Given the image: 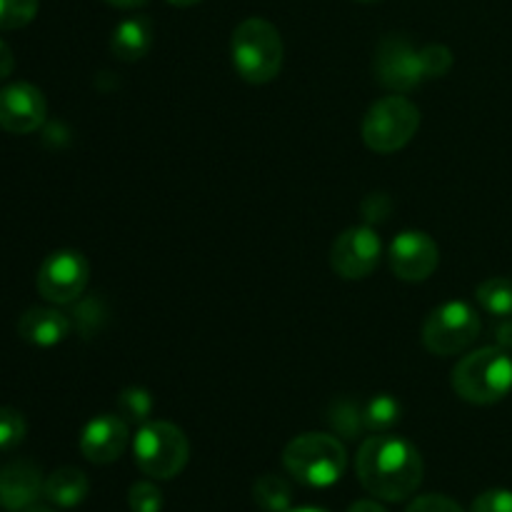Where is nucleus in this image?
<instances>
[{
  "label": "nucleus",
  "instance_id": "nucleus-2",
  "mask_svg": "<svg viewBox=\"0 0 512 512\" xmlns=\"http://www.w3.org/2000/svg\"><path fill=\"white\" fill-rule=\"evenodd\" d=\"M283 38L280 30L265 18H248L233 30L230 55L235 73L250 85H265L275 80L283 68Z\"/></svg>",
  "mask_w": 512,
  "mask_h": 512
},
{
  "label": "nucleus",
  "instance_id": "nucleus-20",
  "mask_svg": "<svg viewBox=\"0 0 512 512\" xmlns=\"http://www.w3.org/2000/svg\"><path fill=\"white\" fill-rule=\"evenodd\" d=\"M480 308L495 318H512V280L510 278H488L475 290Z\"/></svg>",
  "mask_w": 512,
  "mask_h": 512
},
{
  "label": "nucleus",
  "instance_id": "nucleus-23",
  "mask_svg": "<svg viewBox=\"0 0 512 512\" xmlns=\"http://www.w3.org/2000/svg\"><path fill=\"white\" fill-rule=\"evenodd\" d=\"M38 0H0V30H18L33 23Z\"/></svg>",
  "mask_w": 512,
  "mask_h": 512
},
{
  "label": "nucleus",
  "instance_id": "nucleus-35",
  "mask_svg": "<svg viewBox=\"0 0 512 512\" xmlns=\"http://www.w3.org/2000/svg\"><path fill=\"white\" fill-rule=\"evenodd\" d=\"M25 512H55V510H53V508H45V505H38V503H35L33 508H28Z\"/></svg>",
  "mask_w": 512,
  "mask_h": 512
},
{
  "label": "nucleus",
  "instance_id": "nucleus-31",
  "mask_svg": "<svg viewBox=\"0 0 512 512\" xmlns=\"http://www.w3.org/2000/svg\"><path fill=\"white\" fill-rule=\"evenodd\" d=\"M495 340H498L500 348L512 350V318H505V323L495 328Z\"/></svg>",
  "mask_w": 512,
  "mask_h": 512
},
{
  "label": "nucleus",
  "instance_id": "nucleus-16",
  "mask_svg": "<svg viewBox=\"0 0 512 512\" xmlns=\"http://www.w3.org/2000/svg\"><path fill=\"white\" fill-rule=\"evenodd\" d=\"M153 48V23L143 15L125 18L110 38V53L123 63H138Z\"/></svg>",
  "mask_w": 512,
  "mask_h": 512
},
{
  "label": "nucleus",
  "instance_id": "nucleus-17",
  "mask_svg": "<svg viewBox=\"0 0 512 512\" xmlns=\"http://www.w3.org/2000/svg\"><path fill=\"white\" fill-rule=\"evenodd\" d=\"M90 493L88 475L78 468H58L45 478L43 495L50 505L58 508H78Z\"/></svg>",
  "mask_w": 512,
  "mask_h": 512
},
{
  "label": "nucleus",
  "instance_id": "nucleus-18",
  "mask_svg": "<svg viewBox=\"0 0 512 512\" xmlns=\"http://www.w3.org/2000/svg\"><path fill=\"white\" fill-rule=\"evenodd\" d=\"M363 423L373 435L390 433L400 423V403L388 393L373 395L363 403Z\"/></svg>",
  "mask_w": 512,
  "mask_h": 512
},
{
  "label": "nucleus",
  "instance_id": "nucleus-37",
  "mask_svg": "<svg viewBox=\"0 0 512 512\" xmlns=\"http://www.w3.org/2000/svg\"><path fill=\"white\" fill-rule=\"evenodd\" d=\"M358 3H378V0H358Z\"/></svg>",
  "mask_w": 512,
  "mask_h": 512
},
{
  "label": "nucleus",
  "instance_id": "nucleus-4",
  "mask_svg": "<svg viewBox=\"0 0 512 512\" xmlns=\"http://www.w3.org/2000/svg\"><path fill=\"white\" fill-rule=\"evenodd\" d=\"M283 465L298 483L308 488H330L343 478L348 453L335 435L305 433L285 445Z\"/></svg>",
  "mask_w": 512,
  "mask_h": 512
},
{
  "label": "nucleus",
  "instance_id": "nucleus-5",
  "mask_svg": "<svg viewBox=\"0 0 512 512\" xmlns=\"http://www.w3.org/2000/svg\"><path fill=\"white\" fill-rule=\"evenodd\" d=\"M138 468L153 480H170L188 465L190 445L183 430L168 420H150L140 425L133 440Z\"/></svg>",
  "mask_w": 512,
  "mask_h": 512
},
{
  "label": "nucleus",
  "instance_id": "nucleus-13",
  "mask_svg": "<svg viewBox=\"0 0 512 512\" xmlns=\"http://www.w3.org/2000/svg\"><path fill=\"white\" fill-rule=\"evenodd\" d=\"M130 430L120 415H98L90 420L80 435V453L93 465H110L125 453Z\"/></svg>",
  "mask_w": 512,
  "mask_h": 512
},
{
  "label": "nucleus",
  "instance_id": "nucleus-32",
  "mask_svg": "<svg viewBox=\"0 0 512 512\" xmlns=\"http://www.w3.org/2000/svg\"><path fill=\"white\" fill-rule=\"evenodd\" d=\"M348 512H388L383 505H378L375 500H358L348 508Z\"/></svg>",
  "mask_w": 512,
  "mask_h": 512
},
{
  "label": "nucleus",
  "instance_id": "nucleus-8",
  "mask_svg": "<svg viewBox=\"0 0 512 512\" xmlns=\"http://www.w3.org/2000/svg\"><path fill=\"white\" fill-rule=\"evenodd\" d=\"M373 73L375 80L393 93H408L425 80L420 50L410 43V38L398 33L385 35L378 43Z\"/></svg>",
  "mask_w": 512,
  "mask_h": 512
},
{
  "label": "nucleus",
  "instance_id": "nucleus-11",
  "mask_svg": "<svg viewBox=\"0 0 512 512\" xmlns=\"http://www.w3.org/2000/svg\"><path fill=\"white\" fill-rule=\"evenodd\" d=\"M390 270L405 283H423L438 270L440 248L423 230H405L390 243Z\"/></svg>",
  "mask_w": 512,
  "mask_h": 512
},
{
  "label": "nucleus",
  "instance_id": "nucleus-29",
  "mask_svg": "<svg viewBox=\"0 0 512 512\" xmlns=\"http://www.w3.org/2000/svg\"><path fill=\"white\" fill-rule=\"evenodd\" d=\"M405 512H465L455 500L445 498V495H420L408 505Z\"/></svg>",
  "mask_w": 512,
  "mask_h": 512
},
{
  "label": "nucleus",
  "instance_id": "nucleus-10",
  "mask_svg": "<svg viewBox=\"0 0 512 512\" xmlns=\"http://www.w3.org/2000/svg\"><path fill=\"white\" fill-rule=\"evenodd\" d=\"M383 243L370 225L348 228L330 248V265L345 280H363L378 268Z\"/></svg>",
  "mask_w": 512,
  "mask_h": 512
},
{
  "label": "nucleus",
  "instance_id": "nucleus-33",
  "mask_svg": "<svg viewBox=\"0 0 512 512\" xmlns=\"http://www.w3.org/2000/svg\"><path fill=\"white\" fill-rule=\"evenodd\" d=\"M103 3L113 5V8H120V10H135L140 8V5L148 3V0H103Z\"/></svg>",
  "mask_w": 512,
  "mask_h": 512
},
{
  "label": "nucleus",
  "instance_id": "nucleus-27",
  "mask_svg": "<svg viewBox=\"0 0 512 512\" xmlns=\"http://www.w3.org/2000/svg\"><path fill=\"white\" fill-rule=\"evenodd\" d=\"M470 512H512V493L503 488L485 490L483 495L475 498Z\"/></svg>",
  "mask_w": 512,
  "mask_h": 512
},
{
  "label": "nucleus",
  "instance_id": "nucleus-3",
  "mask_svg": "<svg viewBox=\"0 0 512 512\" xmlns=\"http://www.w3.org/2000/svg\"><path fill=\"white\" fill-rule=\"evenodd\" d=\"M453 390L473 405H495L512 390V358L505 348H480L453 370Z\"/></svg>",
  "mask_w": 512,
  "mask_h": 512
},
{
  "label": "nucleus",
  "instance_id": "nucleus-24",
  "mask_svg": "<svg viewBox=\"0 0 512 512\" xmlns=\"http://www.w3.org/2000/svg\"><path fill=\"white\" fill-rule=\"evenodd\" d=\"M28 433V423L15 408H0V450L18 448Z\"/></svg>",
  "mask_w": 512,
  "mask_h": 512
},
{
  "label": "nucleus",
  "instance_id": "nucleus-12",
  "mask_svg": "<svg viewBox=\"0 0 512 512\" xmlns=\"http://www.w3.org/2000/svg\"><path fill=\"white\" fill-rule=\"evenodd\" d=\"M48 103L30 83H10L0 90V128L13 135L35 133L45 123Z\"/></svg>",
  "mask_w": 512,
  "mask_h": 512
},
{
  "label": "nucleus",
  "instance_id": "nucleus-15",
  "mask_svg": "<svg viewBox=\"0 0 512 512\" xmlns=\"http://www.w3.org/2000/svg\"><path fill=\"white\" fill-rule=\"evenodd\" d=\"M18 335L38 348H53L70 335V320L60 310L30 308L20 315Z\"/></svg>",
  "mask_w": 512,
  "mask_h": 512
},
{
  "label": "nucleus",
  "instance_id": "nucleus-22",
  "mask_svg": "<svg viewBox=\"0 0 512 512\" xmlns=\"http://www.w3.org/2000/svg\"><path fill=\"white\" fill-rule=\"evenodd\" d=\"M118 413L125 423H148L153 413V395L145 388H128L118 395Z\"/></svg>",
  "mask_w": 512,
  "mask_h": 512
},
{
  "label": "nucleus",
  "instance_id": "nucleus-34",
  "mask_svg": "<svg viewBox=\"0 0 512 512\" xmlns=\"http://www.w3.org/2000/svg\"><path fill=\"white\" fill-rule=\"evenodd\" d=\"M170 5H175V8H190V5H198L200 0H168Z\"/></svg>",
  "mask_w": 512,
  "mask_h": 512
},
{
  "label": "nucleus",
  "instance_id": "nucleus-36",
  "mask_svg": "<svg viewBox=\"0 0 512 512\" xmlns=\"http://www.w3.org/2000/svg\"><path fill=\"white\" fill-rule=\"evenodd\" d=\"M288 512H325V510H318V508H290Z\"/></svg>",
  "mask_w": 512,
  "mask_h": 512
},
{
  "label": "nucleus",
  "instance_id": "nucleus-1",
  "mask_svg": "<svg viewBox=\"0 0 512 512\" xmlns=\"http://www.w3.org/2000/svg\"><path fill=\"white\" fill-rule=\"evenodd\" d=\"M355 473L370 495L385 503H400L423 483V458L410 440L378 433L360 445Z\"/></svg>",
  "mask_w": 512,
  "mask_h": 512
},
{
  "label": "nucleus",
  "instance_id": "nucleus-30",
  "mask_svg": "<svg viewBox=\"0 0 512 512\" xmlns=\"http://www.w3.org/2000/svg\"><path fill=\"white\" fill-rule=\"evenodd\" d=\"M13 68H15L13 50H10V45L5 43L3 38H0V80L10 78V73H13Z\"/></svg>",
  "mask_w": 512,
  "mask_h": 512
},
{
  "label": "nucleus",
  "instance_id": "nucleus-14",
  "mask_svg": "<svg viewBox=\"0 0 512 512\" xmlns=\"http://www.w3.org/2000/svg\"><path fill=\"white\" fill-rule=\"evenodd\" d=\"M43 475L30 460H13L0 468V505L8 512H25L43 495Z\"/></svg>",
  "mask_w": 512,
  "mask_h": 512
},
{
  "label": "nucleus",
  "instance_id": "nucleus-19",
  "mask_svg": "<svg viewBox=\"0 0 512 512\" xmlns=\"http://www.w3.org/2000/svg\"><path fill=\"white\" fill-rule=\"evenodd\" d=\"M253 498L260 510L265 512H288L290 503H293V488L285 478L280 475H263L255 480L253 485Z\"/></svg>",
  "mask_w": 512,
  "mask_h": 512
},
{
  "label": "nucleus",
  "instance_id": "nucleus-25",
  "mask_svg": "<svg viewBox=\"0 0 512 512\" xmlns=\"http://www.w3.org/2000/svg\"><path fill=\"white\" fill-rule=\"evenodd\" d=\"M420 60H423L425 80L443 78L453 68V53H450V48H445L440 43H430L425 48H420Z\"/></svg>",
  "mask_w": 512,
  "mask_h": 512
},
{
  "label": "nucleus",
  "instance_id": "nucleus-7",
  "mask_svg": "<svg viewBox=\"0 0 512 512\" xmlns=\"http://www.w3.org/2000/svg\"><path fill=\"white\" fill-rule=\"evenodd\" d=\"M480 315L463 300H450L435 308L423 325V345L433 355H458L478 340Z\"/></svg>",
  "mask_w": 512,
  "mask_h": 512
},
{
  "label": "nucleus",
  "instance_id": "nucleus-21",
  "mask_svg": "<svg viewBox=\"0 0 512 512\" xmlns=\"http://www.w3.org/2000/svg\"><path fill=\"white\" fill-rule=\"evenodd\" d=\"M328 423L338 435H343V438L348 440H355L365 430L363 403L353 398L335 400V403L330 405Z\"/></svg>",
  "mask_w": 512,
  "mask_h": 512
},
{
  "label": "nucleus",
  "instance_id": "nucleus-6",
  "mask_svg": "<svg viewBox=\"0 0 512 512\" xmlns=\"http://www.w3.org/2000/svg\"><path fill=\"white\" fill-rule=\"evenodd\" d=\"M420 128V110L405 95H388L370 105L363 118V143L373 153H395L415 138Z\"/></svg>",
  "mask_w": 512,
  "mask_h": 512
},
{
  "label": "nucleus",
  "instance_id": "nucleus-28",
  "mask_svg": "<svg viewBox=\"0 0 512 512\" xmlns=\"http://www.w3.org/2000/svg\"><path fill=\"white\" fill-rule=\"evenodd\" d=\"M390 210H393V200H390L385 193H370L368 198L360 203V213H363V220L368 225L388 220Z\"/></svg>",
  "mask_w": 512,
  "mask_h": 512
},
{
  "label": "nucleus",
  "instance_id": "nucleus-9",
  "mask_svg": "<svg viewBox=\"0 0 512 512\" xmlns=\"http://www.w3.org/2000/svg\"><path fill=\"white\" fill-rule=\"evenodd\" d=\"M90 280V265L78 250H58L43 260L38 270V293L48 303L68 305L85 293Z\"/></svg>",
  "mask_w": 512,
  "mask_h": 512
},
{
  "label": "nucleus",
  "instance_id": "nucleus-26",
  "mask_svg": "<svg viewBox=\"0 0 512 512\" xmlns=\"http://www.w3.org/2000/svg\"><path fill=\"white\" fill-rule=\"evenodd\" d=\"M130 512H160L163 510V493L153 483H135L128 490Z\"/></svg>",
  "mask_w": 512,
  "mask_h": 512
}]
</instances>
